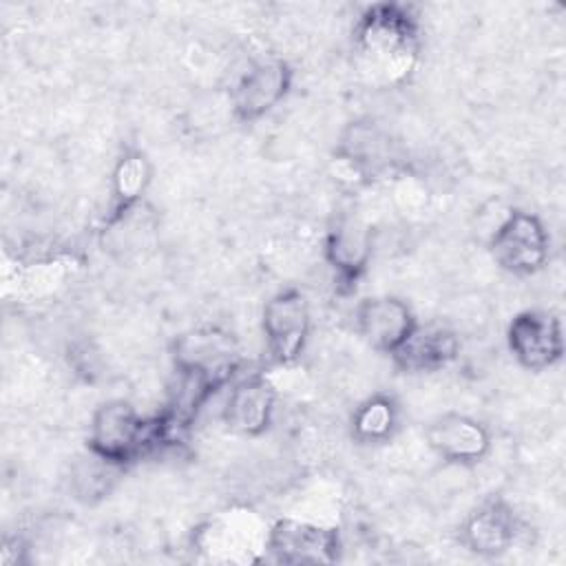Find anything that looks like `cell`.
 Wrapping results in <instances>:
<instances>
[{"label":"cell","mask_w":566,"mask_h":566,"mask_svg":"<svg viewBox=\"0 0 566 566\" xmlns=\"http://www.w3.org/2000/svg\"><path fill=\"white\" fill-rule=\"evenodd\" d=\"M418 51V18L407 4H371L363 11L354 27L356 62L371 82H402L413 71Z\"/></svg>","instance_id":"cell-1"},{"label":"cell","mask_w":566,"mask_h":566,"mask_svg":"<svg viewBox=\"0 0 566 566\" xmlns=\"http://www.w3.org/2000/svg\"><path fill=\"white\" fill-rule=\"evenodd\" d=\"M168 444L170 440L161 418L157 416L146 420L128 400L122 398L102 402L88 424V451L117 467Z\"/></svg>","instance_id":"cell-2"},{"label":"cell","mask_w":566,"mask_h":566,"mask_svg":"<svg viewBox=\"0 0 566 566\" xmlns=\"http://www.w3.org/2000/svg\"><path fill=\"white\" fill-rule=\"evenodd\" d=\"M172 360L177 371L223 387L239 367V347L232 334L219 327H197L175 338Z\"/></svg>","instance_id":"cell-3"},{"label":"cell","mask_w":566,"mask_h":566,"mask_svg":"<svg viewBox=\"0 0 566 566\" xmlns=\"http://www.w3.org/2000/svg\"><path fill=\"white\" fill-rule=\"evenodd\" d=\"M493 261L511 274H533L548 259V232L544 223L522 210H511L489 239Z\"/></svg>","instance_id":"cell-4"},{"label":"cell","mask_w":566,"mask_h":566,"mask_svg":"<svg viewBox=\"0 0 566 566\" xmlns=\"http://www.w3.org/2000/svg\"><path fill=\"white\" fill-rule=\"evenodd\" d=\"M338 531L310 520L281 517L265 535V553L279 564H332L338 559Z\"/></svg>","instance_id":"cell-5"},{"label":"cell","mask_w":566,"mask_h":566,"mask_svg":"<svg viewBox=\"0 0 566 566\" xmlns=\"http://www.w3.org/2000/svg\"><path fill=\"white\" fill-rule=\"evenodd\" d=\"M261 327L268 354L279 365H292L305 349L312 318L307 298L294 290H281L263 305Z\"/></svg>","instance_id":"cell-6"},{"label":"cell","mask_w":566,"mask_h":566,"mask_svg":"<svg viewBox=\"0 0 566 566\" xmlns=\"http://www.w3.org/2000/svg\"><path fill=\"white\" fill-rule=\"evenodd\" d=\"M292 69L281 57L252 62L232 84L230 104L239 119L254 122L270 113L290 91Z\"/></svg>","instance_id":"cell-7"},{"label":"cell","mask_w":566,"mask_h":566,"mask_svg":"<svg viewBox=\"0 0 566 566\" xmlns=\"http://www.w3.org/2000/svg\"><path fill=\"white\" fill-rule=\"evenodd\" d=\"M506 343L513 358L531 371L553 367L564 354L559 321L542 310H524L513 316L506 329Z\"/></svg>","instance_id":"cell-8"},{"label":"cell","mask_w":566,"mask_h":566,"mask_svg":"<svg viewBox=\"0 0 566 566\" xmlns=\"http://www.w3.org/2000/svg\"><path fill=\"white\" fill-rule=\"evenodd\" d=\"M268 528H261L250 511H226L199 526L195 546L226 562L250 559V548H265Z\"/></svg>","instance_id":"cell-9"},{"label":"cell","mask_w":566,"mask_h":566,"mask_svg":"<svg viewBox=\"0 0 566 566\" xmlns=\"http://www.w3.org/2000/svg\"><path fill=\"white\" fill-rule=\"evenodd\" d=\"M276 389L265 376H245L237 380L223 405L226 427L245 438L261 436L274 416Z\"/></svg>","instance_id":"cell-10"},{"label":"cell","mask_w":566,"mask_h":566,"mask_svg":"<svg viewBox=\"0 0 566 566\" xmlns=\"http://www.w3.org/2000/svg\"><path fill=\"white\" fill-rule=\"evenodd\" d=\"M427 444L447 462L473 464L489 453L491 436L471 416L442 413L427 427Z\"/></svg>","instance_id":"cell-11"},{"label":"cell","mask_w":566,"mask_h":566,"mask_svg":"<svg viewBox=\"0 0 566 566\" xmlns=\"http://www.w3.org/2000/svg\"><path fill=\"white\" fill-rule=\"evenodd\" d=\"M358 334L380 352L391 354L416 327L409 305L394 296L365 298L354 314Z\"/></svg>","instance_id":"cell-12"},{"label":"cell","mask_w":566,"mask_h":566,"mask_svg":"<svg viewBox=\"0 0 566 566\" xmlns=\"http://www.w3.org/2000/svg\"><path fill=\"white\" fill-rule=\"evenodd\" d=\"M460 352V340L455 332L444 325L429 323L418 325L409 332V336L391 352L394 363L409 374L440 371L451 365Z\"/></svg>","instance_id":"cell-13"},{"label":"cell","mask_w":566,"mask_h":566,"mask_svg":"<svg viewBox=\"0 0 566 566\" xmlns=\"http://www.w3.org/2000/svg\"><path fill=\"white\" fill-rule=\"evenodd\" d=\"M371 256V230L354 214L336 219L325 239V259L332 265L336 281L356 285Z\"/></svg>","instance_id":"cell-14"},{"label":"cell","mask_w":566,"mask_h":566,"mask_svg":"<svg viewBox=\"0 0 566 566\" xmlns=\"http://www.w3.org/2000/svg\"><path fill=\"white\" fill-rule=\"evenodd\" d=\"M520 537V520L509 504L493 500L469 515L462 528V542L478 555L493 557L513 548Z\"/></svg>","instance_id":"cell-15"},{"label":"cell","mask_w":566,"mask_h":566,"mask_svg":"<svg viewBox=\"0 0 566 566\" xmlns=\"http://www.w3.org/2000/svg\"><path fill=\"white\" fill-rule=\"evenodd\" d=\"M340 155L354 170L376 172L389 161V142L371 124H354L343 137Z\"/></svg>","instance_id":"cell-16"},{"label":"cell","mask_w":566,"mask_h":566,"mask_svg":"<svg viewBox=\"0 0 566 566\" xmlns=\"http://www.w3.org/2000/svg\"><path fill=\"white\" fill-rule=\"evenodd\" d=\"M398 424V407L389 396L376 394L363 400L352 416V433L358 442H385Z\"/></svg>","instance_id":"cell-17"},{"label":"cell","mask_w":566,"mask_h":566,"mask_svg":"<svg viewBox=\"0 0 566 566\" xmlns=\"http://www.w3.org/2000/svg\"><path fill=\"white\" fill-rule=\"evenodd\" d=\"M119 469L122 467L88 451L86 458H80V462H75L73 473H71V484H73L75 497H80L84 502H95V500L104 497L113 489V482H115Z\"/></svg>","instance_id":"cell-18"},{"label":"cell","mask_w":566,"mask_h":566,"mask_svg":"<svg viewBox=\"0 0 566 566\" xmlns=\"http://www.w3.org/2000/svg\"><path fill=\"white\" fill-rule=\"evenodd\" d=\"M148 181V166L146 159L137 153L126 155L117 168H115V177H113V190H115V219L122 212H128L133 208V203L139 199L142 190L146 188Z\"/></svg>","instance_id":"cell-19"},{"label":"cell","mask_w":566,"mask_h":566,"mask_svg":"<svg viewBox=\"0 0 566 566\" xmlns=\"http://www.w3.org/2000/svg\"><path fill=\"white\" fill-rule=\"evenodd\" d=\"M24 542L20 537H4L2 548H0V562L2 566H15L20 562H24Z\"/></svg>","instance_id":"cell-20"}]
</instances>
